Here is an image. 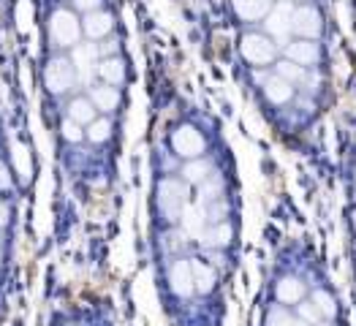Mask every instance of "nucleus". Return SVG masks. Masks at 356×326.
Here are the masks:
<instances>
[{
  "mask_svg": "<svg viewBox=\"0 0 356 326\" xmlns=\"http://www.w3.org/2000/svg\"><path fill=\"white\" fill-rule=\"evenodd\" d=\"M302 261L289 259L275 272L259 326H346L334 288Z\"/></svg>",
  "mask_w": 356,
  "mask_h": 326,
  "instance_id": "nucleus-2",
  "label": "nucleus"
},
{
  "mask_svg": "<svg viewBox=\"0 0 356 326\" xmlns=\"http://www.w3.org/2000/svg\"><path fill=\"white\" fill-rule=\"evenodd\" d=\"M299 3H291V0H275V6L269 8V14L264 17V22L259 25V28H250V30H259V33H264L269 41L277 47V52H280V60L286 55V49L299 41L297 35H294V11H297ZM272 76V74H269Z\"/></svg>",
  "mask_w": 356,
  "mask_h": 326,
  "instance_id": "nucleus-3",
  "label": "nucleus"
},
{
  "mask_svg": "<svg viewBox=\"0 0 356 326\" xmlns=\"http://www.w3.org/2000/svg\"><path fill=\"white\" fill-rule=\"evenodd\" d=\"M82 28H85V35H88V38L104 41V38L115 35V17H112V11H106V8L90 11V14H82Z\"/></svg>",
  "mask_w": 356,
  "mask_h": 326,
  "instance_id": "nucleus-7",
  "label": "nucleus"
},
{
  "mask_svg": "<svg viewBox=\"0 0 356 326\" xmlns=\"http://www.w3.org/2000/svg\"><path fill=\"white\" fill-rule=\"evenodd\" d=\"M351 177H354V185H351V215H348V223H351V234H354V253H356V161H354V169H351Z\"/></svg>",
  "mask_w": 356,
  "mask_h": 326,
  "instance_id": "nucleus-10",
  "label": "nucleus"
},
{
  "mask_svg": "<svg viewBox=\"0 0 356 326\" xmlns=\"http://www.w3.org/2000/svg\"><path fill=\"white\" fill-rule=\"evenodd\" d=\"M49 326H120L104 304H63L52 316Z\"/></svg>",
  "mask_w": 356,
  "mask_h": 326,
  "instance_id": "nucleus-5",
  "label": "nucleus"
},
{
  "mask_svg": "<svg viewBox=\"0 0 356 326\" xmlns=\"http://www.w3.org/2000/svg\"><path fill=\"white\" fill-rule=\"evenodd\" d=\"M232 6H234V14L242 22L261 25L264 17L269 14V8L275 6V0H232Z\"/></svg>",
  "mask_w": 356,
  "mask_h": 326,
  "instance_id": "nucleus-9",
  "label": "nucleus"
},
{
  "mask_svg": "<svg viewBox=\"0 0 356 326\" xmlns=\"http://www.w3.org/2000/svg\"><path fill=\"white\" fill-rule=\"evenodd\" d=\"M47 35H49V49H71L85 38L82 28V14L74 6H58L49 19H47Z\"/></svg>",
  "mask_w": 356,
  "mask_h": 326,
  "instance_id": "nucleus-4",
  "label": "nucleus"
},
{
  "mask_svg": "<svg viewBox=\"0 0 356 326\" xmlns=\"http://www.w3.org/2000/svg\"><path fill=\"white\" fill-rule=\"evenodd\" d=\"M71 6H74L79 14H90V11L104 8V0H71Z\"/></svg>",
  "mask_w": 356,
  "mask_h": 326,
  "instance_id": "nucleus-11",
  "label": "nucleus"
},
{
  "mask_svg": "<svg viewBox=\"0 0 356 326\" xmlns=\"http://www.w3.org/2000/svg\"><path fill=\"white\" fill-rule=\"evenodd\" d=\"M152 207L169 326H223V283L237 226L229 174L212 139L196 149L166 139Z\"/></svg>",
  "mask_w": 356,
  "mask_h": 326,
  "instance_id": "nucleus-1",
  "label": "nucleus"
},
{
  "mask_svg": "<svg viewBox=\"0 0 356 326\" xmlns=\"http://www.w3.org/2000/svg\"><path fill=\"white\" fill-rule=\"evenodd\" d=\"M291 3H299V0H291Z\"/></svg>",
  "mask_w": 356,
  "mask_h": 326,
  "instance_id": "nucleus-12",
  "label": "nucleus"
},
{
  "mask_svg": "<svg viewBox=\"0 0 356 326\" xmlns=\"http://www.w3.org/2000/svg\"><path fill=\"white\" fill-rule=\"evenodd\" d=\"M0 190H14V169L3 152H0ZM6 261H8V229H0V288H3Z\"/></svg>",
  "mask_w": 356,
  "mask_h": 326,
  "instance_id": "nucleus-8",
  "label": "nucleus"
},
{
  "mask_svg": "<svg viewBox=\"0 0 356 326\" xmlns=\"http://www.w3.org/2000/svg\"><path fill=\"white\" fill-rule=\"evenodd\" d=\"M294 35L299 41H321L324 38V17L316 6L299 3L294 11Z\"/></svg>",
  "mask_w": 356,
  "mask_h": 326,
  "instance_id": "nucleus-6",
  "label": "nucleus"
}]
</instances>
